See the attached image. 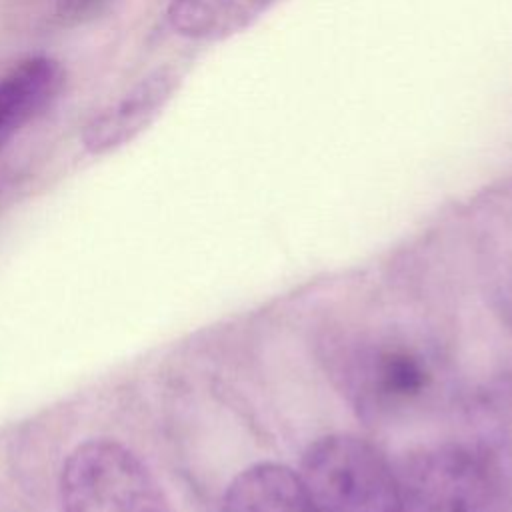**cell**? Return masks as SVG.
I'll use <instances>...</instances> for the list:
<instances>
[{"instance_id":"obj_8","label":"cell","mask_w":512,"mask_h":512,"mask_svg":"<svg viewBox=\"0 0 512 512\" xmlns=\"http://www.w3.org/2000/svg\"><path fill=\"white\" fill-rule=\"evenodd\" d=\"M278 0H170L168 22L188 40H226L264 16Z\"/></svg>"},{"instance_id":"obj_2","label":"cell","mask_w":512,"mask_h":512,"mask_svg":"<svg viewBox=\"0 0 512 512\" xmlns=\"http://www.w3.org/2000/svg\"><path fill=\"white\" fill-rule=\"evenodd\" d=\"M62 512H174L146 462L110 438L78 444L60 472Z\"/></svg>"},{"instance_id":"obj_1","label":"cell","mask_w":512,"mask_h":512,"mask_svg":"<svg viewBox=\"0 0 512 512\" xmlns=\"http://www.w3.org/2000/svg\"><path fill=\"white\" fill-rule=\"evenodd\" d=\"M296 472L316 512H402L396 470L358 434L316 438Z\"/></svg>"},{"instance_id":"obj_7","label":"cell","mask_w":512,"mask_h":512,"mask_svg":"<svg viewBox=\"0 0 512 512\" xmlns=\"http://www.w3.org/2000/svg\"><path fill=\"white\" fill-rule=\"evenodd\" d=\"M224 512H316L296 470L278 462L244 468L226 488Z\"/></svg>"},{"instance_id":"obj_5","label":"cell","mask_w":512,"mask_h":512,"mask_svg":"<svg viewBox=\"0 0 512 512\" xmlns=\"http://www.w3.org/2000/svg\"><path fill=\"white\" fill-rule=\"evenodd\" d=\"M434 382L430 360L414 346L386 342L370 348L354 374V394L368 412H392L420 400Z\"/></svg>"},{"instance_id":"obj_6","label":"cell","mask_w":512,"mask_h":512,"mask_svg":"<svg viewBox=\"0 0 512 512\" xmlns=\"http://www.w3.org/2000/svg\"><path fill=\"white\" fill-rule=\"evenodd\" d=\"M64 84L66 70L50 56L26 58L0 78V150L58 100Z\"/></svg>"},{"instance_id":"obj_3","label":"cell","mask_w":512,"mask_h":512,"mask_svg":"<svg viewBox=\"0 0 512 512\" xmlns=\"http://www.w3.org/2000/svg\"><path fill=\"white\" fill-rule=\"evenodd\" d=\"M396 474L402 512H498L488 466L464 446L424 448Z\"/></svg>"},{"instance_id":"obj_4","label":"cell","mask_w":512,"mask_h":512,"mask_svg":"<svg viewBox=\"0 0 512 512\" xmlns=\"http://www.w3.org/2000/svg\"><path fill=\"white\" fill-rule=\"evenodd\" d=\"M182 76L172 66H160L142 76L118 100L94 114L80 132L90 154H108L140 136L168 106Z\"/></svg>"}]
</instances>
